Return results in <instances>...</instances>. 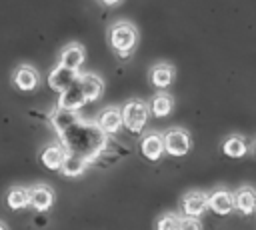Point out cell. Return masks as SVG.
Wrapping results in <instances>:
<instances>
[{"label": "cell", "instance_id": "22", "mask_svg": "<svg viewBox=\"0 0 256 230\" xmlns=\"http://www.w3.org/2000/svg\"><path fill=\"white\" fill-rule=\"evenodd\" d=\"M180 222H182V216L168 212L160 216V220L156 222V230H180Z\"/></svg>", "mask_w": 256, "mask_h": 230}, {"label": "cell", "instance_id": "8", "mask_svg": "<svg viewBox=\"0 0 256 230\" xmlns=\"http://www.w3.org/2000/svg\"><path fill=\"white\" fill-rule=\"evenodd\" d=\"M234 198V210L240 212L242 216H252L256 214V190L252 186H240L232 192Z\"/></svg>", "mask_w": 256, "mask_h": 230}, {"label": "cell", "instance_id": "11", "mask_svg": "<svg viewBox=\"0 0 256 230\" xmlns=\"http://www.w3.org/2000/svg\"><path fill=\"white\" fill-rule=\"evenodd\" d=\"M220 150L226 158H232V160H238V158H244L248 152H250V144L246 142L244 136L240 134H230L222 140L220 144Z\"/></svg>", "mask_w": 256, "mask_h": 230}, {"label": "cell", "instance_id": "13", "mask_svg": "<svg viewBox=\"0 0 256 230\" xmlns=\"http://www.w3.org/2000/svg\"><path fill=\"white\" fill-rule=\"evenodd\" d=\"M12 82L18 90H24V92H30V90H36L38 84H40V74L36 72V68L32 66H20L14 70V76H12Z\"/></svg>", "mask_w": 256, "mask_h": 230}, {"label": "cell", "instance_id": "16", "mask_svg": "<svg viewBox=\"0 0 256 230\" xmlns=\"http://www.w3.org/2000/svg\"><path fill=\"white\" fill-rule=\"evenodd\" d=\"M78 80H80V86H82V90H84L86 102H96V100L102 96L104 82H102L100 76H96V74H80Z\"/></svg>", "mask_w": 256, "mask_h": 230}, {"label": "cell", "instance_id": "15", "mask_svg": "<svg viewBox=\"0 0 256 230\" xmlns=\"http://www.w3.org/2000/svg\"><path fill=\"white\" fill-rule=\"evenodd\" d=\"M150 84L156 88V90H166L172 82H174V66L172 64H166V62H160L156 66L150 68Z\"/></svg>", "mask_w": 256, "mask_h": 230}, {"label": "cell", "instance_id": "24", "mask_svg": "<svg viewBox=\"0 0 256 230\" xmlns=\"http://www.w3.org/2000/svg\"><path fill=\"white\" fill-rule=\"evenodd\" d=\"M104 6H114V4H118V2H122V0H100Z\"/></svg>", "mask_w": 256, "mask_h": 230}, {"label": "cell", "instance_id": "21", "mask_svg": "<svg viewBox=\"0 0 256 230\" xmlns=\"http://www.w3.org/2000/svg\"><path fill=\"white\" fill-rule=\"evenodd\" d=\"M86 166H88L86 160H82V158H78V156H72V154H66L60 172H62L64 176L74 178V176H80V174L86 170Z\"/></svg>", "mask_w": 256, "mask_h": 230}, {"label": "cell", "instance_id": "5", "mask_svg": "<svg viewBox=\"0 0 256 230\" xmlns=\"http://www.w3.org/2000/svg\"><path fill=\"white\" fill-rule=\"evenodd\" d=\"M208 210V194L202 190H190L180 200V212L184 218H200Z\"/></svg>", "mask_w": 256, "mask_h": 230}, {"label": "cell", "instance_id": "3", "mask_svg": "<svg viewBox=\"0 0 256 230\" xmlns=\"http://www.w3.org/2000/svg\"><path fill=\"white\" fill-rule=\"evenodd\" d=\"M122 124L128 128V132L132 134H140L148 122V104H144L142 100H128L122 108Z\"/></svg>", "mask_w": 256, "mask_h": 230}, {"label": "cell", "instance_id": "23", "mask_svg": "<svg viewBox=\"0 0 256 230\" xmlns=\"http://www.w3.org/2000/svg\"><path fill=\"white\" fill-rule=\"evenodd\" d=\"M180 230H202V224L198 218H184L180 222Z\"/></svg>", "mask_w": 256, "mask_h": 230}, {"label": "cell", "instance_id": "6", "mask_svg": "<svg viewBox=\"0 0 256 230\" xmlns=\"http://www.w3.org/2000/svg\"><path fill=\"white\" fill-rule=\"evenodd\" d=\"M78 72L76 70H70V68H64L62 64H58V66H54L52 68V72L48 74V86L54 90V92H58V94H62L66 88H70L76 80H78Z\"/></svg>", "mask_w": 256, "mask_h": 230}, {"label": "cell", "instance_id": "9", "mask_svg": "<svg viewBox=\"0 0 256 230\" xmlns=\"http://www.w3.org/2000/svg\"><path fill=\"white\" fill-rule=\"evenodd\" d=\"M86 102V96H84V90L80 86V80H76L70 88H66L60 98H58V108L62 110H70V112H78Z\"/></svg>", "mask_w": 256, "mask_h": 230}, {"label": "cell", "instance_id": "10", "mask_svg": "<svg viewBox=\"0 0 256 230\" xmlns=\"http://www.w3.org/2000/svg\"><path fill=\"white\" fill-rule=\"evenodd\" d=\"M208 208L218 216H228L234 212V198L232 192L226 188H216L208 194Z\"/></svg>", "mask_w": 256, "mask_h": 230}, {"label": "cell", "instance_id": "14", "mask_svg": "<svg viewBox=\"0 0 256 230\" xmlns=\"http://www.w3.org/2000/svg\"><path fill=\"white\" fill-rule=\"evenodd\" d=\"M140 152L146 160L150 162H156L160 160V156L164 154V140H162V134L158 132H150L146 134L142 140H140Z\"/></svg>", "mask_w": 256, "mask_h": 230}, {"label": "cell", "instance_id": "4", "mask_svg": "<svg viewBox=\"0 0 256 230\" xmlns=\"http://www.w3.org/2000/svg\"><path fill=\"white\" fill-rule=\"evenodd\" d=\"M162 140H164V152L174 156V158H180V156H186L192 148V138L190 134L184 130V128H170L162 134Z\"/></svg>", "mask_w": 256, "mask_h": 230}, {"label": "cell", "instance_id": "26", "mask_svg": "<svg viewBox=\"0 0 256 230\" xmlns=\"http://www.w3.org/2000/svg\"><path fill=\"white\" fill-rule=\"evenodd\" d=\"M0 230H6V228H4V224H0Z\"/></svg>", "mask_w": 256, "mask_h": 230}, {"label": "cell", "instance_id": "12", "mask_svg": "<svg viewBox=\"0 0 256 230\" xmlns=\"http://www.w3.org/2000/svg\"><path fill=\"white\" fill-rule=\"evenodd\" d=\"M28 196H30V206L36 210V212H46L52 208L54 204V192L50 186L46 184H36L28 190Z\"/></svg>", "mask_w": 256, "mask_h": 230}, {"label": "cell", "instance_id": "18", "mask_svg": "<svg viewBox=\"0 0 256 230\" xmlns=\"http://www.w3.org/2000/svg\"><path fill=\"white\" fill-rule=\"evenodd\" d=\"M82 62H84V48L80 44H68L62 50V54H60V64L64 68H70V70H76L78 72V68L82 66Z\"/></svg>", "mask_w": 256, "mask_h": 230}, {"label": "cell", "instance_id": "19", "mask_svg": "<svg viewBox=\"0 0 256 230\" xmlns=\"http://www.w3.org/2000/svg\"><path fill=\"white\" fill-rule=\"evenodd\" d=\"M172 108H174V98H172L170 94H166V92L154 94V98H152L150 104H148V110H150L152 116H156V118H166V116L172 112Z\"/></svg>", "mask_w": 256, "mask_h": 230}, {"label": "cell", "instance_id": "7", "mask_svg": "<svg viewBox=\"0 0 256 230\" xmlns=\"http://www.w3.org/2000/svg\"><path fill=\"white\" fill-rule=\"evenodd\" d=\"M96 126L106 134V136H114L116 132H120V128L124 126L122 124V110L120 108H114V106H108L104 110H100L98 118H96Z\"/></svg>", "mask_w": 256, "mask_h": 230}, {"label": "cell", "instance_id": "17", "mask_svg": "<svg viewBox=\"0 0 256 230\" xmlns=\"http://www.w3.org/2000/svg\"><path fill=\"white\" fill-rule=\"evenodd\" d=\"M64 156H66V152L60 144H50L40 152V162L48 170H60L62 162H64Z\"/></svg>", "mask_w": 256, "mask_h": 230}, {"label": "cell", "instance_id": "20", "mask_svg": "<svg viewBox=\"0 0 256 230\" xmlns=\"http://www.w3.org/2000/svg\"><path fill=\"white\" fill-rule=\"evenodd\" d=\"M6 204L10 210H24L30 206V196H28V190L26 188H12L8 190L6 194Z\"/></svg>", "mask_w": 256, "mask_h": 230}, {"label": "cell", "instance_id": "25", "mask_svg": "<svg viewBox=\"0 0 256 230\" xmlns=\"http://www.w3.org/2000/svg\"><path fill=\"white\" fill-rule=\"evenodd\" d=\"M250 152H252V156L256 158V140H254V142L250 144Z\"/></svg>", "mask_w": 256, "mask_h": 230}, {"label": "cell", "instance_id": "2", "mask_svg": "<svg viewBox=\"0 0 256 230\" xmlns=\"http://www.w3.org/2000/svg\"><path fill=\"white\" fill-rule=\"evenodd\" d=\"M108 40L120 58H128L138 44V32L130 22H116L108 32Z\"/></svg>", "mask_w": 256, "mask_h": 230}, {"label": "cell", "instance_id": "1", "mask_svg": "<svg viewBox=\"0 0 256 230\" xmlns=\"http://www.w3.org/2000/svg\"><path fill=\"white\" fill-rule=\"evenodd\" d=\"M50 122L58 132V140L64 152L78 156L88 164L96 162L108 148V136L96 126V122L82 120L78 112L56 108L50 114Z\"/></svg>", "mask_w": 256, "mask_h": 230}]
</instances>
